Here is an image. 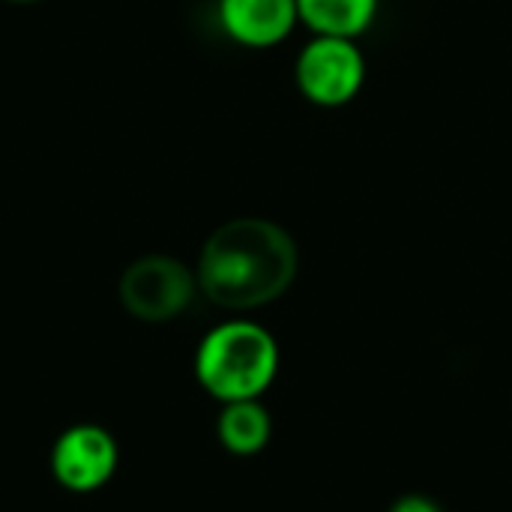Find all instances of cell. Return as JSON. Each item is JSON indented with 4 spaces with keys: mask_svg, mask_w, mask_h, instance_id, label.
I'll list each match as a JSON object with an SVG mask.
<instances>
[{
    "mask_svg": "<svg viewBox=\"0 0 512 512\" xmlns=\"http://www.w3.org/2000/svg\"><path fill=\"white\" fill-rule=\"evenodd\" d=\"M297 276V243L270 219H231L198 258L201 291L225 309H255L282 297Z\"/></svg>",
    "mask_w": 512,
    "mask_h": 512,
    "instance_id": "1",
    "label": "cell"
},
{
    "mask_svg": "<svg viewBox=\"0 0 512 512\" xmlns=\"http://www.w3.org/2000/svg\"><path fill=\"white\" fill-rule=\"evenodd\" d=\"M276 342L267 330L234 321L213 330L195 360L198 381L222 402H240L258 396L276 375Z\"/></svg>",
    "mask_w": 512,
    "mask_h": 512,
    "instance_id": "2",
    "label": "cell"
},
{
    "mask_svg": "<svg viewBox=\"0 0 512 512\" xmlns=\"http://www.w3.org/2000/svg\"><path fill=\"white\" fill-rule=\"evenodd\" d=\"M195 294L192 273L168 255H144L132 261L120 279V303L129 315L159 324L180 315Z\"/></svg>",
    "mask_w": 512,
    "mask_h": 512,
    "instance_id": "3",
    "label": "cell"
},
{
    "mask_svg": "<svg viewBox=\"0 0 512 512\" xmlns=\"http://www.w3.org/2000/svg\"><path fill=\"white\" fill-rule=\"evenodd\" d=\"M363 57L342 36H321L309 42L297 60V84L315 105H345L363 87Z\"/></svg>",
    "mask_w": 512,
    "mask_h": 512,
    "instance_id": "4",
    "label": "cell"
},
{
    "mask_svg": "<svg viewBox=\"0 0 512 512\" xmlns=\"http://www.w3.org/2000/svg\"><path fill=\"white\" fill-rule=\"evenodd\" d=\"M54 477L72 492L99 489L117 468V444L99 426H75L54 444Z\"/></svg>",
    "mask_w": 512,
    "mask_h": 512,
    "instance_id": "5",
    "label": "cell"
},
{
    "mask_svg": "<svg viewBox=\"0 0 512 512\" xmlns=\"http://www.w3.org/2000/svg\"><path fill=\"white\" fill-rule=\"evenodd\" d=\"M225 30L252 48L285 39L297 21V0H219Z\"/></svg>",
    "mask_w": 512,
    "mask_h": 512,
    "instance_id": "6",
    "label": "cell"
},
{
    "mask_svg": "<svg viewBox=\"0 0 512 512\" xmlns=\"http://www.w3.org/2000/svg\"><path fill=\"white\" fill-rule=\"evenodd\" d=\"M375 6L378 0H297V15L321 36L351 39L369 27Z\"/></svg>",
    "mask_w": 512,
    "mask_h": 512,
    "instance_id": "7",
    "label": "cell"
},
{
    "mask_svg": "<svg viewBox=\"0 0 512 512\" xmlns=\"http://www.w3.org/2000/svg\"><path fill=\"white\" fill-rule=\"evenodd\" d=\"M219 438L222 444L237 456L258 453L270 438V417L261 405L252 399L228 402V408L219 417Z\"/></svg>",
    "mask_w": 512,
    "mask_h": 512,
    "instance_id": "8",
    "label": "cell"
},
{
    "mask_svg": "<svg viewBox=\"0 0 512 512\" xmlns=\"http://www.w3.org/2000/svg\"><path fill=\"white\" fill-rule=\"evenodd\" d=\"M390 512H441L429 498H423V495H408V498H402L396 507Z\"/></svg>",
    "mask_w": 512,
    "mask_h": 512,
    "instance_id": "9",
    "label": "cell"
},
{
    "mask_svg": "<svg viewBox=\"0 0 512 512\" xmlns=\"http://www.w3.org/2000/svg\"><path fill=\"white\" fill-rule=\"evenodd\" d=\"M6 3H36V0H6Z\"/></svg>",
    "mask_w": 512,
    "mask_h": 512,
    "instance_id": "10",
    "label": "cell"
}]
</instances>
